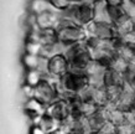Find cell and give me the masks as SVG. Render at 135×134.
Returning <instances> with one entry per match:
<instances>
[{
	"label": "cell",
	"instance_id": "obj_4",
	"mask_svg": "<svg viewBox=\"0 0 135 134\" xmlns=\"http://www.w3.org/2000/svg\"><path fill=\"white\" fill-rule=\"evenodd\" d=\"M35 97L40 99L46 106L61 98V89L58 86V80H53L51 77L44 78L35 87Z\"/></svg>",
	"mask_w": 135,
	"mask_h": 134
},
{
	"label": "cell",
	"instance_id": "obj_5",
	"mask_svg": "<svg viewBox=\"0 0 135 134\" xmlns=\"http://www.w3.org/2000/svg\"><path fill=\"white\" fill-rule=\"evenodd\" d=\"M61 20V11L57 9L47 10L45 12L27 16V29L30 27H41V29H56L58 21Z\"/></svg>",
	"mask_w": 135,
	"mask_h": 134
},
{
	"label": "cell",
	"instance_id": "obj_30",
	"mask_svg": "<svg viewBox=\"0 0 135 134\" xmlns=\"http://www.w3.org/2000/svg\"><path fill=\"white\" fill-rule=\"evenodd\" d=\"M124 14L135 21V1L134 0H124L122 4Z\"/></svg>",
	"mask_w": 135,
	"mask_h": 134
},
{
	"label": "cell",
	"instance_id": "obj_25",
	"mask_svg": "<svg viewBox=\"0 0 135 134\" xmlns=\"http://www.w3.org/2000/svg\"><path fill=\"white\" fill-rule=\"evenodd\" d=\"M128 65H129V62L127 61V60H124L123 57H120V56H117L113 58V61H112V63H110V68H113V70H115L117 72H119V73H122L123 75L125 71H127V67H128Z\"/></svg>",
	"mask_w": 135,
	"mask_h": 134
},
{
	"label": "cell",
	"instance_id": "obj_26",
	"mask_svg": "<svg viewBox=\"0 0 135 134\" xmlns=\"http://www.w3.org/2000/svg\"><path fill=\"white\" fill-rule=\"evenodd\" d=\"M108 12H109V17H110L112 24L117 22L120 17H123L124 15H125L123 11L122 5H109L108 4Z\"/></svg>",
	"mask_w": 135,
	"mask_h": 134
},
{
	"label": "cell",
	"instance_id": "obj_6",
	"mask_svg": "<svg viewBox=\"0 0 135 134\" xmlns=\"http://www.w3.org/2000/svg\"><path fill=\"white\" fill-rule=\"evenodd\" d=\"M87 36L98 37L100 40H114L117 39V31L114 25L110 22H98L92 21L90 24L84 26Z\"/></svg>",
	"mask_w": 135,
	"mask_h": 134
},
{
	"label": "cell",
	"instance_id": "obj_38",
	"mask_svg": "<svg viewBox=\"0 0 135 134\" xmlns=\"http://www.w3.org/2000/svg\"><path fill=\"white\" fill-rule=\"evenodd\" d=\"M82 1H86V3H89L92 5H95V4H98V3H100V1H104V0H82Z\"/></svg>",
	"mask_w": 135,
	"mask_h": 134
},
{
	"label": "cell",
	"instance_id": "obj_41",
	"mask_svg": "<svg viewBox=\"0 0 135 134\" xmlns=\"http://www.w3.org/2000/svg\"><path fill=\"white\" fill-rule=\"evenodd\" d=\"M134 110H135V104H134Z\"/></svg>",
	"mask_w": 135,
	"mask_h": 134
},
{
	"label": "cell",
	"instance_id": "obj_1",
	"mask_svg": "<svg viewBox=\"0 0 135 134\" xmlns=\"http://www.w3.org/2000/svg\"><path fill=\"white\" fill-rule=\"evenodd\" d=\"M61 16L84 27L92 21H94V5L81 0L62 10Z\"/></svg>",
	"mask_w": 135,
	"mask_h": 134
},
{
	"label": "cell",
	"instance_id": "obj_8",
	"mask_svg": "<svg viewBox=\"0 0 135 134\" xmlns=\"http://www.w3.org/2000/svg\"><path fill=\"white\" fill-rule=\"evenodd\" d=\"M108 67L100 62L92 60L86 68V75L88 77V82L93 87H105V73Z\"/></svg>",
	"mask_w": 135,
	"mask_h": 134
},
{
	"label": "cell",
	"instance_id": "obj_24",
	"mask_svg": "<svg viewBox=\"0 0 135 134\" xmlns=\"http://www.w3.org/2000/svg\"><path fill=\"white\" fill-rule=\"evenodd\" d=\"M117 55L120 57H123L124 60H127L128 62L134 61L135 60V47L120 44L118 47V51H117Z\"/></svg>",
	"mask_w": 135,
	"mask_h": 134
},
{
	"label": "cell",
	"instance_id": "obj_42",
	"mask_svg": "<svg viewBox=\"0 0 135 134\" xmlns=\"http://www.w3.org/2000/svg\"><path fill=\"white\" fill-rule=\"evenodd\" d=\"M134 1H135V0H134Z\"/></svg>",
	"mask_w": 135,
	"mask_h": 134
},
{
	"label": "cell",
	"instance_id": "obj_39",
	"mask_svg": "<svg viewBox=\"0 0 135 134\" xmlns=\"http://www.w3.org/2000/svg\"><path fill=\"white\" fill-rule=\"evenodd\" d=\"M89 134H100V133H99V132H90Z\"/></svg>",
	"mask_w": 135,
	"mask_h": 134
},
{
	"label": "cell",
	"instance_id": "obj_21",
	"mask_svg": "<svg viewBox=\"0 0 135 134\" xmlns=\"http://www.w3.org/2000/svg\"><path fill=\"white\" fill-rule=\"evenodd\" d=\"M46 77H50V76H46L37 70H25V85L36 87Z\"/></svg>",
	"mask_w": 135,
	"mask_h": 134
},
{
	"label": "cell",
	"instance_id": "obj_31",
	"mask_svg": "<svg viewBox=\"0 0 135 134\" xmlns=\"http://www.w3.org/2000/svg\"><path fill=\"white\" fill-rule=\"evenodd\" d=\"M123 77L125 83H130L133 85V82L135 81V60L130 61L127 67V71L123 73Z\"/></svg>",
	"mask_w": 135,
	"mask_h": 134
},
{
	"label": "cell",
	"instance_id": "obj_34",
	"mask_svg": "<svg viewBox=\"0 0 135 134\" xmlns=\"http://www.w3.org/2000/svg\"><path fill=\"white\" fill-rule=\"evenodd\" d=\"M118 134H135V126L130 123H123L117 127Z\"/></svg>",
	"mask_w": 135,
	"mask_h": 134
},
{
	"label": "cell",
	"instance_id": "obj_28",
	"mask_svg": "<svg viewBox=\"0 0 135 134\" xmlns=\"http://www.w3.org/2000/svg\"><path fill=\"white\" fill-rule=\"evenodd\" d=\"M42 50L44 46L41 44H38L36 41L26 40L25 41V52L31 53V55H42Z\"/></svg>",
	"mask_w": 135,
	"mask_h": 134
},
{
	"label": "cell",
	"instance_id": "obj_36",
	"mask_svg": "<svg viewBox=\"0 0 135 134\" xmlns=\"http://www.w3.org/2000/svg\"><path fill=\"white\" fill-rule=\"evenodd\" d=\"M30 134H49V133H46L45 130L42 129L40 126H37V124H32L31 129H30Z\"/></svg>",
	"mask_w": 135,
	"mask_h": 134
},
{
	"label": "cell",
	"instance_id": "obj_2",
	"mask_svg": "<svg viewBox=\"0 0 135 134\" xmlns=\"http://www.w3.org/2000/svg\"><path fill=\"white\" fill-rule=\"evenodd\" d=\"M65 55L70 62V68L74 70V71H83L84 72L88 63L92 61L90 52L86 47L84 42L71 45Z\"/></svg>",
	"mask_w": 135,
	"mask_h": 134
},
{
	"label": "cell",
	"instance_id": "obj_29",
	"mask_svg": "<svg viewBox=\"0 0 135 134\" xmlns=\"http://www.w3.org/2000/svg\"><path fill=\"white\" fill-rule=\"evenodd\" d=\"M123 86H110V87H105L107 94H108V99H109V102L117 103L119 96H120V93H122Z\"/></svg>",
	"mask_w": 135,
	"mask_h": 134
},
{
	"label": "cell",
	"instance_id": "obj_3",
	"mask_svg": "<svg viewBox=\"0 0 135 134\" xmlns=\"http://www.w3.org/2000/svg\"><path fill=\"white\" fill-rule=\"evenodd\" d=\"M88 85H89L88 77H87L86 72H83V71L70 70L65 76H62L58 80V86L61 89V93H63V92L79 93Z\"/></svg>",
	"mask_w": 135,
	"mask_h": 134
},
{
	"label": "cell",
	"instance_id": "obj_15",
	"mask_svg": "<svg viewBox=\"0 0 135 134\" xmlns=\"http://www.w3.org/2000/svg\"><path fill=\"white\" fill-rule=\"evenodd\" d=\"M86 121L88 123L90 132H99L103 127L105 126L107 123L109 122L108 119V114L104 110V108H100L99 110H97L95 113H93L89 117H86Z\"/></svg>",
	"mask_w": 135,
	"mask_h": 134
},
{
	"label": "cell",
	"instance_id": "obj_23",
	"mask_svg": "<svg viewBox=\"0 0 135 134\" xmlns=\"http://www.w3.org/2000/svg\"><path fill=\"white\" fill-rule=\"evenodd\" d=\"M92 101L95 102V103H97L100 108H103V107L105 106L107 103L109 102L105 87H94L93 98H92Z\"/></svg>",
	"mask_w": 135,
	"mask_h": 134
},
{
	"label": "cell",
	"instance_id": "obj_13",
	"mask_svg": "<svg viewBox=\"0 0 135 134\" xmlns=\"http://www.w3.org/2000/svg\"><path fill=\"white\" fill-rule=\"evenodd\" d=\"M117 107L119 109L128 112V110L134 109L135 104V88L134 86L130 83H124L122 93L119 96L118 101H117Z\"/></svg>",
	"mask_w": 135,
	"mask_h": 134
},
{
	"label": "cell",
	"instance_id": "obj_7",
	"mask_svg": "<svg viewBox=\"0 0 135 134\" xmlns=\"http://www.w3.org/2000/svg\"><path fill=\"white\" fill-rule=\"evenodd\" d=\"M57 33H58V39L67 42L68 45L83 42L87 37V33L84 27H82V26H79L77 24H73V22L58 29Z\"/></svg>",
	"mask_w": 135,
	"mask_h": 134
},
{
	"label": "cell",
	"instance_id": "obj_32",
	"mask_svg": "<svg viewBox=\"0 0 135 134\" xmlns=\"http://www.w3.org/2000/svg\"><path fill=\"white\" fill-rule=\"evenodd\" d=\"M117 39L119 40L120 44L135 47V30H133V31H130V33H128V34H124L122 36H118Z\"/></svg>",
	"mask_w": 135,
	"mask_h": 134
},
{
	"label": "cell",
	"instance_id": "obj_33",
	"mask_svg": "<svg viewBox=\"0 0 135 134\" xmlns=\"http://www.w3.org/2000/svg\"><path fill=\"white\" fill-rule=\"evenodd\" d=\"M50 1L52 3V5L55 6V8L58 9L60 11H62V10L67 9L68 6H71L72 4H74V3L81 1V0H50Z\"/></svg>",
	"mask_w": 135,
	"mask_h": 134
},
{
	"label": "cell",
	"instance_id": "obj_16",
	"mask_svg": "<svg viewBox=\"0 0 135 134\" xmlns=\"http://www.w3.org/2000/svg\"><path fill=\"white\" fill-rule=\"evenodd\" d=\"M71 45H68L67 42L62 40H56L55 42L50 45H46L44 46V50H42V56H46V57H53L56 55H65L66 51L68 50Z\"/></svg>",
	"mask_w": 135,
	"mask_h": 134
},
{
	"label": "cell",
	"instance_id": "obj_27",
	"mask_svg": "<svg viewBox=\"0 0 135 134\" xmlns=\"http://www.w3.org/2000/svg\"><path fill=\"white\" fill-rule=\"evenodd\" d=\"M81 109L84 117H89L93 113H95L97 110L100 109V107L93 101H83L81 104Z\"/></svg>",
	"mask_w": 135,
	"mask_h": 134
},
{
	"label": "cell",
	"instance_id": "obj_20",
	"mask_svg": "<svg viewBox=\"0 0 135 134\" xmlns=\"http://www.w3.org/2000/svg\"><path fill=\"white\" fill-rule=\"evenodd\" d=\"M94 21L98 22H110L109 12H108V4L107 1H100L98 4L94 5Z\"/></svg>",
	"mask_w": 135,
	"mask_h": 134
},
{
	"label": "cell",
	"instance_id": "obj_22",
	"mask_svg": "<svg viewBox=\"0 0 135 134\" xmlns=\"http://www.w3.org/2000/svg\"><path fill=\"white\" fill-rule=\"evenodd\" d=\"M125 83L124 77L122 73L117 72L115 70L108 67L105 73V87H110V86H123Z\"/></svg>",
	"mask_w": 135,
	"mask_h": 134
},
{
	"label": "cell",
	"instance_id": "obj_35",
	"mask_svg": "<svg viewBox=\"0 0 135 134\" xmlns=\"http://www.w3.org/2000/svg\"><path fill=\"white\" fill-rule=\"evenodd\" d=\"M21 91H22V94L26 97V99L35 97V87H32V86L25 85V83H24V86H22Z\"/></svg>",
	"mask_w": 135,
	"mask_h": 134
},
{
	"label": "cell",
	"instance_id": "obj_17",
	"mask_svg": "<svg viewBox=\"0 0 135 134\" xmlns=\"http://www.w3.org/2000/svg\"><path fill=\"white\" fill-rule=\"evenodd\" d=\"M32 124L40 126L42 129L45 130L46 133H49V134L52 133V132H55V130H57L58 128L61 127V123L58 122V121H56L53 117L49 115L47 113H45L44 115H41V117L38 118L37 121H35Z\"/></svg>",
	"mask_w": 135,
	"mask_h": 134
},
{
	"label": "cell",
	"instance_id": "obj_14",
	"mask_svg": "<svg viewBox=\"0 0 135 134\" xmlns=\"http://www.w3.org/2000/svg\"><path fill=\"white\" fill-rule=\"evenodd\" d=\"M46 109H47V106H46L45 103H42L40 99H37L36 97L26 99V102H25V104H24L25 114L29 118H31L32 123L35 121H37L41 115H44L46 113Z\"/></svg>",
	"mask_w": 135,
	"mask_h": 134
},
{
	"label": "cell",
	"instance_id": "obj_9",
	"mask_svg": "<svg viewBox=\"0 0 135 134\" xmlns=\"http://www.w3.org/2000/svg\"><path fill=\"white\" fill-rule=\"evenodd\" d=\"M26 40L36 41L42 46L50 45L58 40V33L56 29H41V27H30L26 35Z\"/></svg>",
	"mask_w": 135,
	"mask_h": 134
},
{
	"label": "cell",
	"instance_id": "obj_10",
	"mask_svg": "<svg viewBox=\"0 0 135 134\" xmlns=\"http://www.w3.org/2000/svg\"><path fill=\"white\" fill-rule=\"evenodd\" d=\"M70 70V62L66 55H56L49 58V75L53 80H60Z\"/></svg>",
	"mask_w": 135,
	"mask_h": 134
},
{
	"label": "cell",
	"instance_id": "obj_12",
	"mask_svg": "<svg viewBox=\"0 0 135 134\" xmlns=\"http://www.w3.org/2000/svg\"><path fill=\"white\" fill-rule=\"evenodd\" d=\"M22 65L25 70H37L46 76L49 75V57L42 55H31V53H24L22 56Z\"/></svg>",
	"mask_w": 135,
	"mask_h": 134
},
{
	"label": "cell",
	"instance_id": "obj_11",
	"mask_svg": "<svg viewBox=\"0 0 135 134\" xmlns=\"http://www.w3.org/2000/svg\"><path fill=\"white\" fill-rule=\"evenodd\" d=\"M46 113L51 115V117H53L60 123H63L71 118L70 103L66 99H63V98H60L57 101H55L53 103H51L50 106H47Z\"/></svg>",
	"mask_w": 135,
	"mask_h": 134
},
{
	"label": "cell",
	"instance_id": "obj_40",
	"mask_svg": "<svg viewBox=\"0 0 135 134\" xmlns=\"http://www.w3.org/2000/svg\"><path fill=\"white\" fill-rule=\"evenodd\" d=\"M133 86H134V88H135V81H134V82H133Z\"/></svg>",
	"mask_w": 135,
	"mask_h": 134
},
{
	"label": "cell",
	"instance_id": "obj_19",
	"mask_svg": "<svg viewBox=\"0 0 135 134\" xmlns=\"http://www.w3.org/2000/svg\"><path fill=\"white\" fill-rule=\"evenodd\" d=\"M52 9L56 8L53 6L50 0H30L29 1V14L31 15H37V14H41L47 10H52Z\"/></svg>",
	"mask_w": 135,
	"mask_h": 134
},
{
	"label": "cell",
	"instance_id": "obj_18",
	"mask_svg": "<svg viewBox=\"0 0 135 134\" xmlns=\"http://www.w3.org/2000/svg\"><path fill=\"white\" fill-rule=\"evenodd\" d=\"M114 29L117 31V37L122 36L124 34H128L135 30V21L130 17H128L127 15H124L123 17H120L117 22H114Z\"/></svg>",
	"mask_w": 135,
	"mask_h": 134
},
{
	"label": "cell",
	"instance_id": "obj_37",
	"mask_svg": "<svg viewBox=\"0 0 135 134\" xmlns=\"http://www.w3.org/2000/svg\"><path fill=\"white\" fill-rule=\"evenodd\" d=\"M107 4L109 5H122L124 0H105Z\"/></svg>",
	"mask_w": 135,
	"mask_h": 134
}]
</instances>
